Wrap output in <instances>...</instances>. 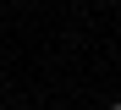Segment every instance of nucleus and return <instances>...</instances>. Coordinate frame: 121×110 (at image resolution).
Masks as SVG:
<instances>
[{
  "label": "nucleus",
  "instance_id": "1",
  "mask_svg": "<svg viewBox=\"0 0 121 110\" xmlns=\"http://www.w3.org/2000/svg\"><path fill=\"white\" fill-rule=\"evenodd\" d=\"M110 110H121V99H116V105H110Z\"/></svg>",
  "mask_w": 121,
  "mask_h": 110
}]
</instances>
